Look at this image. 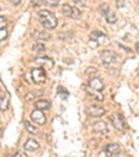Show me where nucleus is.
<instances>
[{
    "label": "nucleus",
    "instance_id": "22",
    "mask_svg": "<svg viewBox=\"0 0 139 157\" xmlns=\"http://www.w3.org/2000/svg\"><path fill=\"white\" fill-rule=\"evenodd\" d=\"M96 72H98V70L93 68V67H89V68L86 70V75H93V77H95Z\"/></svg>",
    "mask_w": 139,
    "mask_h": 157
},
{
    "label": "nucleus",
    "instance_id": "28",
    "mask_svg": "<svg viewBox=\"0 0 139 157\" xmlns=\"http://www.w3.org/2000/svg\"><path fill=\"white\" fill-rule=\"evenodd\" d=\"M0 20H2V28H4V25H6V21H4V15H2V18H0Z\"/></svg>",
    "mask_w": 139,
    "mask_h": 157
},
{
    "label": "nucleus",
    "instance_id": "17",
    "mask_svg": "<svg viewBox=\"0 0 139 157\" xmlns=\"http://www.w3.org/2000/svg\"><path fill=\"white\" fill-rule=\"evenodd\" d=\"M103 36H104V33L100 32V31H92V32H91V38L95 39V40H98V39H100V38H103Z\"/></svg>",
    "mask_w": 139,
    "mask_h": 157
},
{
    "label": "nucleus",
    "instance_id": "14",
    "mask_svg": "<svg viewBox=\"0 0 139 157\" xmlns=\"http://www.w3.org/2000/svg\"><path fill=\"white\" fill-rule=\"evenodd\" d=\"M106 21L109 24H115L117 22V14L114 11H109L106 14Z\"/></svg>",
    "mask_w": 139,
    "mask_h": 157
},
{
    "label": "nucleus",
    "instance_id": "15",
    "mask_svg": "<svg viewBox=\"0 0 139 157\" xmlns=\"http://www.w3.org/2000/svg\"><path fill=\"white\" fill-rule=\"evenodd\" d=\"M86 92H88V95H91V96H93V98H96L98 99V100H103V96L100 95V92H98V90H93V89H91V88H88V90H86Z\"/></svg>",
    "mask_w": 139,
    "mask_h": 157
},
{
    "label": "nucleus",
    "instance_id": "24",
    "mask_svg": "<svg viewBox=\"0 0 139 157\" xmlns=\"http://www.w3.org/2000/svg\"><path fill=\"white\" fill-rule=\"evenodd\" d=\"M6 38H7V31L4 28H2V40H4Z\"/></svg>",
    "mask_w": 139,
    "mask_h": 157
},
{
    "label": "nucleus",
    "instance_id": "7",
    "mask_svg": "<svg viewBox=\"0 0 139 157\" xmlns=\"http://www.w3.org/2000/svg\"><path fill=\"white\" fill-rule=\"evenodd\" d=\"M89 88L93 89V90H98V92H102V90L104 89V83L100 78L92 77L91 79H89Z\"/></svg>",
    "mask_w": 139,
    "mask_h": 157
},
{
    "label": "nucleus",
    "instance_id": "20",
    "mask_svg": "<svg viewBox=\"0 0 139 157\" xmlns=\"http://www.w3.org/2000/svg\"><path fill=\"white\" fill-rule=\"evenodd\" d=\"M60 2H61V0H43V3H46L48 6H52V7L59 6Z\"/></svg>",
    "mask_w": 139,
    "mask_h": 157
},
{
    "label": "nucleus",
    "instance_id": "5",
    "mask_svg": "<svg viewBox=\"0 0 139 157\" xmlns=\"http://www.w3.org/2000/svg\"><path fill=\"white\" fill-rule=\"evenodd\" d=\"M110 118H111L113 125H114V127L117 128V129H120V131H124V129H125V121H124V118H122L121 114H118V113H113Z\"/></svg>",
    "mask_w": 139,
    "mask_h": 157
},
{
    "label": "nucleus",
    "instance_id": "2",
    "mask_svg": "<svg viewBox=\"0 0 139 157\" xmlns=\"http://www.w3.org/2000/svg\"><path fill=\"white\" fill-rule=\"evenodd\" d=\"M61 11L64 15H67V17L70 18H79L81 17V10L78 9V7L72 6V4L70 3H64L61 6Z\"/></svg>",
    "mask_w": 139,
    "mask_h": 157
},
{
    "label": "nucleus",
    "instance_id": "25",
    "mask_svg": "<svg viewBox=\"0 0 139 157\" xmlns=\"http://www.w3.org/2000/svg\"><path fill=\"white\" fill-rule=\"evenodd\" d=\"M43 3V0H32V6H41V4Z\"/></svg>",
    "mask_w": 139,
    "mask_h": 157
},
{
    "label": "nucleus",
    "instance_id": "21",
    "mask_svg": "<svg viewBox=\"0 0 139 157\" xmlns=\"http://www.w3.org/2000/svg\"><path fill=\"white\" fill-rule=\"evenodd\" d=\"M43 50H44V46L42 43L33 44V52H43Z\"/></svg>",
    "mask_w": 139,
    "mask_h": 157
},
{
    "label": "nucleus",
    "instance_id": "16",
    "mask_svg": "<svg viewBox=\"0 0 139 157\" xmlns=\"http://www.w3.org/2000/svg\"><path fill=\"white\" fill-rule=\"evenodd\" d=\"M35 38L42 39V40H49V39H50V35H49L48 32H36L35 33Z\"/></svg>",
    "mask_w": 139,
    "mask_h": 157
},
{
    "label": "nucleus",
    "instance_id": "11",
    "mask_svg": "<svg viewBox=\"0 0 139 157\" xmlns=\"http://www.w3.org/2000/svg\"><path fill=\"white\" fill-rule=\"evenodd\" d=\"M35 109L38 110H48L50 109V101L46 100V99H39L35 101Z\"/></svg>",
    "mask_w": 139,
    "mask_h": 157
},
{
    "label": "nucleus",
    "instance_id": "3",
    "mask_svg": "<svg viewBox=\"0 0 139 157\" xmlns=\"http://www.w3.org/2000/svg\"><path fill=\"white\" fill-rule=\"evenodd\" d=\"M31 78L35 83H42L46 79V72L42 67H35V68L31 70Z\"/></svg>",
    "mask_w": 139,
    "mask_h": 157
},
{
    "label": "nucleus",
    "instance_id": "10",
    "mask_svg": "<svg viewBox=\"0 0 139 157\" xmlns=\"http://www.w3.org/2000/svg\"><path fill=\"white\" fill-rule=\"evenodd\" d=\"M24 147L27 149L28 151H36L39 149V143L36 142L35 139H28L27 142L24 143Z\"/></svg>",
    "mask_w": 139,
    "mask_h": 157
},
{
    "label": "nucleus",
    "instance_id": "31",
    "mask_svg": "<svg viewBox=\"0 0 139 157\" xmlns=\"http://www.w3.org/2000/svg\"><path fill=\"white\" fill-rule=\"evenodd\" d=\"M125 157H131V156H125Z\"/></svg>",
    "mask_w": 139,
    "mask_h": 157
},
{
    "label": "nucleus",
    "instance_id": "18",
    "mask_svg": "<svg viewBox=\"0 0 139 157\" xmlns=\"http://www.w3.org/2000/svg\"><path fill=\"white\" fill-rule=\"evenodd\" d=\"M25 128H27V131H28L29 133H32V135H35V133L38 132V129H36V128L33 127L31 122H25Z\"/></svg>",
    "mask_w": 139,
    "mask_h": 157
},
{
    "label": "nucleus",
    "instance_id": "29",
    "mask_svg": "<svg viewBox=\"0 0 139 157\" xmlns=\"http://www.w3.org/2000/svg\"><path fill=\"white\" fill-rule=\"evenodd\" d=\"M118 6H120V7L124 6V0H118Z\"/></svg>",
    "mask_w": 139,
    "mask_h": 157
},
{
    "label": "nucleus",
    "instance_id": "12",
    "mask_svg": "<svg viewBox=\"0 0 139 157\" xmlns=\"http://www.w3.org/2000/svg\"><path fill=\"white\" fill-rule=\"evenodd\" d=\"M93 129H95L96 132H100V133H107L109 132V127H107V124L104 121L96 122V124L93 125Z\"/></svg>",
    "mask_w": 139,
    "mask_h": 157
},
{
    "label": "nucleus",
    "instance_id": "8",
    "mask_svg": "<svg viewBox=\"0 0 139 157\" xmlns=\"http://www.w3.org/2000/svg\"><path fill=\"white\" fill-rule=\"evenodd\" d=\"M86 111H88V114L91 117H96V118H99V117H102L104 113H106V110L103 109V107L100 106H89L88 109H86Z\"/></svg>",
    "mask_w": 139,
    "mask_h": 157
},
{
    "label": "nucleus",
    "instance_id": "26",
    "mask_svg": "<svg viewBox=\"0 0 139 157\" xmlns=\"http://www.w3.org/2000/svg\"><path fill=\"white\" fill-rule=\"evenodd\" d=\"M10 2H11L14 6H18V4H21V2H22V0H10Z\"/></svg>",
    "mask_w": 139,
    "mask_h": 157
},
{
    "label": "nucleus",
    "instance_id": "23",
    "mask_svg": "<svg viewBox=\"0 0 139 157\" xmlns=\"http://www.w3.org/2000/svg\"><path fill=\"white\" fill-rule=\"evenodd\" d=\"M14 157H28V156L24 153V151H17V153L14 154Z\"/></svg>",
    "mask_w": 139,
    "mask_h": 157
},
{
    "label": "nucleus",
    "instance_id": "4",
    "mask_svg": "<svg viewBox=\"0 0 139 157\" xmlns=\"http://www.w3.org/2000/svg\"><path fill=\"white\" fill-rule=\"evenodd\" d=\"M100 56H102V61H103V64L106 65V67L114 64L115 60H117V54L113 50H103Z\"/></svg>",
    "mask_w": 139,
    "mask_h": 157
},
{
    "label": "nucleus",
    "instance_id": "9",
    "mask_svg": "<svg viewBox=\"0 0 139 157\" xmlns=\"http://www.w3.org/2000/svg\"><path fill=\"white\" fill-rule=\"evenodd\" d=\"M120 153V146L117 143H110V145L106 146V154L109 157H113V156H117Z\"/></svg>",
    "mask_w": 139,
    "mask_h": 157
},
{
    "label": "nucleus",
    "instance_id": "27",
    "mask_svg": "<svg viewBox=\"0 0 139 157\" xmlns=\"http://www.w3.org/2000/svg\"><path fill=\"white\" fill-rule=\"evenodd\" d=\"M89 44H91V48H96V46H98V42H93V40H91V42H89Z\"/></svg>",
    "mask_w": 139,
    "mask_h": 157
},
{
    "label": "nucleus",
    "instance_id": "19",
    "mask_svg": "<svg viewBox=\"0 0 139 157\" xmlns=\"http://www.w3.org/2000/svg\"><path fill=\"white\" fill-rule=\"evenodd\" d=\"M99 10H100V13H102V14H104V15H106L107 13L110 11V10H109V4H107V3L100 4V7H99Z\"/></svg>",
    "mask_w": 139,
    "mask_h": 157
},
{
    "label": "nucleus",
    "instance_id": "13",
    "mask_svg": "<svg viewBox=\"0 0 139 157\" xmlns=\"http://www.w3.org/2000/svg\"><path fill=\"white\" fill-rule=\"evenodd\" d=\"M7 106H9V99H7L4 90H2V93H0V109H2V111H6Z\"/></svg>",
    "mask_w": 139,
    "mask_h": 157
},
{
    "label": "nucleus",
    "instance_id": "1",
    "mask_svg": "<svg viewBox=\"0 0 139 157\" xmlns=\"http://www.w3.org/2000/svg\"><path fill=\"white\" fill-rule=\"evenodd\" d=\"M38 17L41 20V24L46 29H54L57 27V18L54 17L53 13L48 11V10H41L38 13Z\"/></svg>",
    "mask_w": 139,
    "mask_h": 157
},
{
    "label": "nucleus",
    "instance_id": "30",
    "mask_svg": "<svg viewBox=\"0 0 139 157\" xmlns=\"http://www.w3.org/2000/svg\"><path fill=\"white\" fill-rule=\"evenodd\" d=\"M135 49H136V52H138V53H139V42L135 44Z\"/></svg>",
    "mask_w": 139,
    "mask_h": 157
},
{
    "label": "nucleus",
    "instance_id": "6",
    "mask_svg": "<svg viewBox=\"0 0 139 157\" xmlns=\"http://www.w3.org/2000/svg\"><path fill=\"white\" fill-rule=\"evenodd\" d=\"M31 120H32L36 125H44V122H46L44 114L42 113V110H38V109H35L32 113H31Z\"/></svg>",
    "mask_w": 139,
    "mask_h": 157
}]
</instances>
